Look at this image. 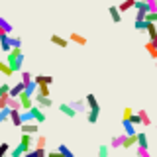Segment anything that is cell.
<instances>
[{"label":"cell","instance_id":"1","mask_svg":"<svg viewBox=\"0 0 157 157\" xmlns=\"http://www.w3.org/2000/svg\"><path fill=\"white\" fill-rule=\"evenodd\" d=\"M6 63L12 67L14 73H20V69L24 65V53H22V47H12L10 51L6 53Z\"/></svg>","mask_w":157,"mask_h":157},{"label":"cell","instance_id":"2","mask_svg":"<svg viewBox=\"0 0 157 157\" xmlns=\"http://www.w3.org/2000/svg\"><path fill=\"white\" fill-rule=\"evenodd\" d=\"M20 132L22 134H33V136H37V132H39V124L36 120H32V122H24L22 126H20Z\"/></svg>","mask_w":157,"mask_h":157},{"label":"cell","instance_id":"3","mask_svg":"<svg viewBox=\"0 0 157 157\" xmlns=\"http://www.w3.org/2000/svg\"><path fill=\"white\" fill-rule=\"evenodd\" d=\"M33 141H36V136H33V134H22V140H20L18 145L22 147L24 151H28V149H32Z\"/></svg>","mask_w":157,"mask_h":157},{"label":"cell","instance_id":"4","mask_svg":"<svg viewBox=\"0 0 157 157\" xmlns=\"http://www.w3.org/2000/svg\"><path fill=\"white\" fill-rule=\"evenodd\" d=\"M29 110H32V116H33V120H36L37 124H43V122L47 120V116H45V112H43V108H39L37 104H33Z\"/></svg>","mask_w":157,"mask_h":157},{"label":"cell","instance_id":"5","mask_svg":"<svg viewBox=\"0 0 157 157\" xmlns=\"http://www.w3.org/2000/svg\"><path fill=\"white\" fill-rule=\"evenodd\" d=\"M20 106H22V110H29V108L33 106V96L28 94V92H20Z\"/></svg>","mask_w":157,"mask_h":157},{"label":"cell","instance_id":"6","mask_svg":"<svg viewBox=\"0 0 157 157\" xmlns=\"http://www.w3.org/2000/svg\"><path fill=\"white\" fill-rule=\"evenodd\" d=\"M33 104H37L39 108H51L53 104V100H51V96H41V94H36V98H33Z\"/></svg>","mask_w":157,"mask_h":157},{"label":"cell","instance_id":"7","mask_svg":"<svg viewBox=\"0 0 157 157\" xmlns=\"http://www.w3.org/2000/svg\"><path fill=\"white\" fill-rule=\"evenodd\" d=\"M12 49V43H10V33H0V51L8 53Z\"/></svg>","mask_w":157,"mask_h":157},{"label":"cell","instance_id":"8","mask_svg":"<svg viewBox=\"0 0 157 157\" xmlns=\"http://www.w3.org/2000/svg\"><path fill=\"white\" fill-rule=\"evenodd\" d=\"M59 110H61L63 112V114H65L67 118H75L77 114H78V112L75 110V108H73L71 104H65V102H63V104H59Z\"/></svg>","mask_w":157,"mask_h":157},{"label":"cell","instance_id":"9","mask_svg":"<svg viewBox=\"0 0 157 157\" xmlns=\"http://www.w3.org/2000/svg\"><path fill=\"white\" fill-rule=\"evenodd\" d=\"M86 104H88V110H96V112H100V104H98V100H96V96L94 94H86Z\"/></svg>","mask_w":157,"mask_h":157},{"label":"cell","instance_id":"10","mask_svg":"<svg viewBox=\"0 0 157 157\" xmlns=\"http://www.w3.org/2000/svg\"><path fill=\"white\" fill-rule=\"evenodd\" d=\"M24 88H26V85H24L22 81L16 82V85H12V86H10V96H12V98H18L20 92H24Z\"/></svg>","mask_w":157,"mask_h":157},{"label":"cell","instance_id":"11","mask_svg":"<svg viewBox=\"0 0 157 157\" xmlns=\"http://www.w3.org/2000/svg\"><path fill=\"white\" fill-rule=\"evenodd\" d=\"M10 120H12V124L16 128H20L24 124V122H22V110H12V112H10Z\"/></svg>","mask_w":157,"mask_h":157},{"label":"cell","instance_id":"12","mask_svg":"<svg viewBox=\"0 0 157 157\" xmlns=\"http://www.w3.org/2000/svg\"><path fill=\"white\" fill-rule=\"evenodd\" d=\"M137 144V134H132V136H126L124 137V144H122V147L124 149H130V147H134Z\"/></svg>","mask_w":157,"mask_h":157},{"label":"cell","instance_id":"13","mask_svg":"<svg viewBox=\"0 0 157 157\" xmlns=\"http://www.w3.org/2000/svg\"><path fill=\"white\" fill-rule=\"evenodd\" d=\"M33 81H36L37 85H53V77H49V75H36Z\"/></svg>","mask_w":157,"mask_h":157},{"label":"cell","instance_id":"14","mask_svg":"<svg viewBox=\"0 0 157 157\" xmlns=\"http://www.w3.org/2000/svg\"><path fill=\"white\" fill-rule=\"evenodd\" d=\"M51 43H55L57 47H67V45H69V39L57 36V33H53V36H51Z\"/></svg>","mask_w":157,"mask_h":157},{"label":"cell","instance_id":"15","mask_svg":"<svg viewBox=\"0 0 157 157\" xmlns=\"http://www.w3.org/2000/svg\"><path fill=\"white\" fill-rule=\"evenodd\" d=\"M108 12H110V18L112 20H114V22L118 24V22H122V16H120V8H118V6H110V8H108Z\"/></svg>","mask_w":157,"mask_h":157},{"label":"cell","instance_id":"16","mask_svg":"<svg viewBox=\"0 0 157 157\" xmlns=\"http://www.w3.org/2000/svg\"><path fill=\"white\" fill-rule=\"evenodd\" d=\"M122 126H124V134H126V136L137 134V132H136V128H134V124H132L130 120H122Z\"/></svg>","mask_w":157,"mask_h":157},{"label":"cell","instance_id":"17","mask_svg":"<svg viewBox=\"0 0 157 157\" xmlns=\"http://www.w3.org/2000/svg\"><path fill=\"white\" fill-rule=\"evenodd\" d=\"M10 112H12V108H10V106L0 108V124H4V122L10 120Z\"/></svg>","mask_w":157,"mask_h":157},{"label":"cell","instance_id":"18","mask_svg":"<svg viewBox=\"0 0 157 157\" xmlns=\"http://www.w3.org/2000/svg\"><path fill=\"white\" fill-rule=\"evenodd\" d=\"M71 106L75 108L77 112H86V106H88V104H86V100H73Z\"/></svg>","mask_w":157,"mask_h":157},{"label":"cell","instance_id":"19","mask_svg":"<svg viewBox=\"0 0 157 157\" xmlns=\"http://www.w3.org/2000/svg\"><path fill=\"white\" fill-rule=\"evenodd\" d=\"M69 41H73V43H77V45H86V37H82V36H78V33L73 32L71 33V37H69Z\"/></svg>","mask_w":157,"mask_h":157},{"label":"cell","instance_id":"20","mask_svg":"<svg viewBox=\"0 0 157 157\" xmlns=\"http://www.w3.org/2000/svg\"><path fill=\"white\" fill-rule=\"evenodd\" d=\"M124 137H126V134H122V136H114V137H112V141H110V147H114V149L122 147V144H124Z\"/></svg>","mask_w":157,"mask_h":157},{"label":"cell","instance_id":"21","mask_svg":"<svg viewBox=\"0 0 157 157\" xmlns=\"http://www.w3.org/2000/svg\"><path fill=\"white\" fill-rule=\"evenodd\" d=\"M37 94L51 96V85H37Z\"/></svg>","mask_w":157,"mask_h":157},{"label":"cell","instance_id":"22","mask_svg":"<svg viewBox=\"0 0 157 157\" xmlns=\"http://www.w3.org/2000/svg\"><path fill=\"white\" fill-rule=\"evenodd\" d=\"M145 49H147V53H149V55L153 57V59H157V45H155L153 41H151V39L145 43Z\"/></svg>","mask_w":157,"mask_h":157},{"label":"cell","instance_id":"23","mask_svg":"<svg viewBox=\"0 0 157 157\" xmlns=\"http://www.w3.org/2000/svg\"><path fill=\"white\" fill-rule=\"evenodd\" d=\"M134 4H136V0H122L118 8H120V12H128L130 8H134Z\"/></svg>","mask_w":157,"mask_h":157},{"label":"cell","instance_id":"24","mask_svg":"<svg viewBox=\"0 0 157 157\" xmlns=\"http://www.w3.org/2000/svg\"><path fill=\"white\" fill-rule=\"evenodd\" d=\"M0 73H4V75H6V77H12V75H14L12 67H10L6 61H0Z\"/></svg>","mask_w":157,"mask_h":157},{"label":"cell","instance_id":"25","mask_svg":"<svg viewBox=\"0 0 157 157\" xmlns=\"http://www.w3.org/2000/svg\"><path fill=\"white\" fill-rule=\"evenodd\" d=\"M98 114H100V112H96V110H86V120L90 122V124H96V122H98Z\"/></svg>","mask_w":157,"mask_h":157},{"label":"cell","instance_id":"26","mask_svg":"<svg viewBox=\"0 0 157 157\" xmlns=\"http://www.w3.org/2000/svg\"><path fill=\"white\" fill-rule=\"evenodd\" d=\"M137 114L141 118V126H151V118H149V114H147L145 110H140Z\"/></svg>","mask_w":157,"mask_h":157},{"label":"cell","instance_id":"27","mask_svg":"<svg viewBox=\"0 0 157 157\" xmlns=\"http://www.w3.org/2000/svg\"><path fill=\"white\" fill-rule=\"evenodd\" d=\"M0 28L4 29L6 33H12L14 32V28H12V24L8 22V20H4V18H0Z\"/></svg>","mask_w":157,"mask_h":157},{"label":"cell","instance_id":"28","mask_svg":"<svg viewBox=\"0 0 157 157\" xmlns=\"http://www.w3.org/2000/svg\"><path fill=\"white\" fill-rule=\"evenodd\" d=\"M37 90V82L36 81H29L28 85H26V88H24V92H28V94H32L33 96V92Z\"/></svg>","mask_w":157,"mask_h":157},{"label":"cell","instance_id":"29","mask_svg":"<svg viewBox=\"0 0 157 157\" xmlns=\"http://www.w3.org/2000/svg\"><path fill=\"white\" fill-rule=\"evenodd\" d=\"M134 28L137 29V32H145V28H147V20H136V22H134Z\"/></svg>","mask_w":157,"mask_h":157},{"label":"cell","instance_id":"30","mask_svg":"<svg viewBox=\"0 0 157 157\" xmlns=\"http://www.w3.org/2000/svg\"><path fill=\"white\" fill-rule=\"evenodd\" d=\"M136 155H137V157H151L149 149H147V147H141V145H137V149H136Z\"/></svg>","mask_w":157,"mask_h":157},{"label":"cell","instance_id":"31","mask_svg":"<svg viewBox=\"0 0 157 157\" xmlns=\"http://www.w3.org/2000/svg\"><path fill=\"white\" fill-rule=\"evenodd\" d=\"M8 106L12 108V110H22V106H20V98H12V96H10Z\"/></svg>","mask_w":157,"mask_h":157},{"label":"cell","instance_id":"32","mask_svg":"<svg viewBox=\"0 0 157 157\" xmlns=\"http://www.w3.org/2000/svg\"><path fill=\"white\" fill-rule=\"evenodd\" d=\"M137 145H141V147H147L149 144H147V136L144 134V132H140L137 134Z\"/></svg>","mask_w":157,"mask_h":157},{"label":"cell","instance_id":"33","mask_svg":"<svg viewBox=\"0 0 157 157\" xmlns=\"http://www.w3.org/2000/svg\"><path fill=\"white\" fill-rule=\"evenodd\" d=\"M98 157H110V147H108V145H100V147H98Z\"/></svg>","mask_w":157,"mask_h":157},{"label":"cell","instance_id":"34","mask_svg":"<svg viewBox=\"0 0 157 157\" xmlns=\"http://www.w3.org/2000/svg\"><path fill=\"white\" fill-rule=\"evenodd\" d=\"M22 78H20V81L24 82V85H28L29 81H33V77H32V73H28V71H22V75H20Z\"/></svg>","mask_w":157,"mask_h":157},{"label":"cell","instance_id":"35","mask_svg":"<svg viewBox=\"0 0 157 157\" xmlns=\"http://www.w3.org/2000/svg\"><path fill=\"white\" fill-rule=\"evenodd\" d=\"M59 151L63 153V157H75V155H73V151L69 149L67 145H59Z\"/></svg>","mask_w":157,"mask_h":157},{"label":"cell","instance_id":"36","mask_svg":"<svg viewBox=\"0 0 157 157\" xmlns=\"http://www.w3.org/2000/svg\"><path fill=\"white\" fill-rule=\"evenodd\" d=\"M45 145H47V140L43 136H37V140H36V147H41V149H45Z\"/></svg>","mask_w":157,"mask_h":157},{"label":"cell","instance_id":"37","mask_svg":"<svg viewBox=\"0 0 157 157\" xmlns=\"http://www.w3.org/2000/svg\"><path fill=\"white\" fill-rule=\"evenodd\" d=\"M24 153H26V151H24V149H22L20 145H16V147L12 149V153H10V157H22Z\"/></svg>","mask_w":157,"mask_h":157},{"label":"cell","instance_id":"38","mask_svg":"<svg viewBox=\"0 0 157 157\" xmlns=\"http://www.w3.org/2000/svg\"><path fill=\"white\" fill-rule=\"evenodd\" d=\"M33 116H32V110H22V122H32Z\"/></svg>","mask_w":157,"mask_h":157},{"label":"cell","instance_id":"39","mask_svg":"<svg viewBox=\"0 0 157 157\" xmlns=\"http://www.w3.org/2000/svg\"><path fill=\"white\" fill-rule=\"evenodd\" d=\"M10 43H12V47H22V37L10 36Z\"/></svg>","mask_w":157,"mask_h":157},{"label":"cell","instance_id":"40","mask_svg":"<svg viewBox=\"0 0 157 157\" xmlns=\"http://www.w3.org/2000/svg\"><path fill=\"white\" fill-rule=\"evenodd\" d=\"M8 151H10V145L6 144V141H2V144H0V157H6Z\"/></svg>","mask_w":157,"mask_h":157},{"label":"cell","instance_id":"41","mask_svg":"<svg viewBox=\"0 0 157 157\" xmlns=\"http://www.w3.org/2000/svg\"><path fill=\"white\" fill-rule=\"evenodd\" d=\"M130 122L134 126H141V118H140V114H137V112H134V114H132V118H130Z\"/></svg>","mask_w":157,"mask_h":157},{"label":"cell","instance_id":"42","mask_svg":"<svg viewBox=\"0 0 157 157\" xmlns=\"http://www.w3.org/2000/svg\"><path fill=\"white\" fill-rule=\"evenodd\" d=\"M145 20H147V22L157 24V12H147V14H145Z\"/></svg>","mask_w":157,"mask_h":157},{"label":"cell","instance_id":"43","mask_svg":"<svg viewBox=\"0 0 157 157\" xmlns=\"http://www.w3.org/2000/svg\"><path fill=\"white\" fill-rule=\"evenodd\" d=\"M22 157H37V147H32V149H28Z\"/></svg>","mask_w":157,"mask_h":157},{"label":"cell","instance_id":"44","mask_svg":"<svg viewBox=\"0 0 157 157\" xmlns=\"http://www.w3.org/2000/svg\"><path fill=\"white\" fill-rule=\"evenodd\" d=\"M4 94H10V85H0V96H4Z\"/></svg>","mask_w":157,"mask_h":157},{"label":"cell","instance_id":"45","mask_svg":"<svg viewBox=\"0 0 157 157\" xmlns=\"http://www.w3.org/2000/svg\"><path fill=\"white\" fill-rule=\"evenodd\" d=\"M132 114H134V110H132V108H124V116H122V120H130Z\"/></svg>","mask_w":157,"mask_h":157},{"label":"cell","instance_id":"46","mask_svg":"<svg viewBox=\"0 0 157 157\" xmlns=\"http://www.w3.org/2000/svg\"><path fill=\"white\" fill-rule=\"evenodd\" d=\"M8 100H10V94H4V96H0V108L8 106Z\"/></svg>","mask_w":157,"mask_h":157},{"label":"cell","instance_id":"47","mask_svg":"<svg viewBox=\"0 0 157 157\" xmlns=\"http://www.w3.org/2000/svg\"><path fill=\"white\" fill-rule=\"evenodd\" d=\"M145 14L147 12H144V10H136V20H145Z\"/></svg>","mask_w":157,"mask_h":157},{"label":"cell","instance_id":"48","mask_svg":"<svg viewBox=\"0 0 157 157\" xmlns=\"http://www.w3.org/2000/svg\"><path fill=\"white\" fill-rule=\"evenodd\" d=\"M47 157H63V153H61V151H49V153H47Z\"/></svg>","mask_w":157,"mask_h":157},{"label":"cell","instance_id":"49","mask_svg":"<svg viewBox=\"0 0 157 157\" xmlns=\"http://www.w3.org/2000/svg\"><path fill=\"white\" fill-rule=\"evenodd\" d=\"M149 39H151V41H153V43H155V45H157V33H155V36H151Z\"/></svg>","mask_w":157,"mask_h":157},{"label":"cell","instance_id":"50","mask_svg":"<svg viewBox=\"0 0 157 157\" xmlns=\"http://www.w3.org/2000/svg\"><path fill=\"white\" fill-rule=\"evenodd\" d=\"M155 128H157V122H155Z\"/></svg>","mask_w":157,"mask_h":157},{"label":"cell","instance_id":"51","mask_svg":"<svg viewBox=\"0 0 157 157\" xmlns=\"http://www.w3.org/2000/svg\"><path fill=\"white\" fill-rule=\"evenodd\" d=\"M145 2H147V0H145Z\"/></svg>","mask_w":157,"mask_h":157}]
</instances>
